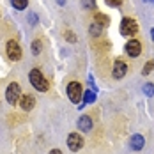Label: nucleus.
<instances>
[{
	"mask_svg": "<svg viewBox=\"0 0 154 154\" xmlns=\"http://www.w3.org/2000/svg\"><path fill=\"white\" fill-rule=\"evenodd\" d=\"M29 80H30L32 87H34L35 91H39V92H46L48 89H50L46 78L43 76V73H41L39 69H32L30 75H29Z\"/></svg>",
	"mask_w": 154,
	"mask_h": 154,
	"instance_id": "f257e3e1",
	"label": "nucleus"
},
{
	"mask_svg": "<svg viewBox=\"0 0 154 154\" xmlns=\"http://www.w3.org/2000/svg\"><path fill=\"white\" fill-rule=\"evenodd\" d=\"M20 97H21V91H20V85H18L16 82L9 83V87H7V91H5V99H7V103L14 106L16 103H20Z\"/></svg>",
	"mask_w": 154,
	"mask_h": 154,
	"instance_id": "f03ea898",
	"label": "nucleus"
},
{
	"mask_svg": "<svg viewBox=\"0 0 154 154\" xmlns=\"http://www.w3.org/2000/svg\"><path fill=\"white\" fill-rule=\"evenodd\" d=\"M137 32H138L137 21L131 20V18H122V21H121V34L129 37V35H135Z\"/></svg>",
	"mask_w": 154,
	"mask_h": 154,
	"instance_id": "7ed1b4c3",
	"label": "nucleus"
},
{
	"mask_svg": "<svg viewBox=\"0 0 154 154\" xmlns=\"http://www.w3.org/2000/svg\"><path fill=\"white\" fill-rule=\"evenodd\" d=\"M82 94H83V89H82V85H80L78 82H71V83L67 85V96H69L71 103L78 105L80 99H82Z\"/></svg>",
	"mask_w": 154,
	"mask_h": 154,
	"instance_id": "20e7f679",
	"label": "nucleus"
},
{
	"mask_svg": "<svg viewBox=\"0 0 154 154\" xmlns=\"http://www.w3.org/2000/svg\"><path fill=\"white\" fill-rule=\"evenodd\" d=\"M5 51H7V57L11 59V60H20L21 59V48L20 45L16 43V41H7V45H5Z\"/></svg>",
	"mask_w": 154,
	"mask_h": 154,
	"instance_id": "39448f33",
	"label": "nucleus"
},
{
	"mask_svg": "<svg viewBox=\"0 0 154 154\" xmlns=\"http://www.w3.org/2000/svg\"><path fill=\"white\" fill-rule=\"evenodd\" d=\"M67 147H69V151H73V152L80 151V149L83 147V138H82L78 133H69V137H67Z\"/></svg>",
	"mask_w": 154,
	"mask_h": 154,
	"instance_id": "423d86ee",
	"label": "nucleus"
},
{
	"mask_svg": "<svg viewBox=\"0 0 154 154\" xmlns=\"http://www.w3.org/2000/svg\"><path fill=\"white\" fill-rule=\"evenodd\" d=\"M140 51H142V45H140V41L131 39L129 43H126V53H128L129 57H138Z\"/></svg>",
	"mask_w": 154,
	"mask_h": 154,
	"instance_id": "0eeeda50",
	"label": "nucleus"
},
{
	"mask_svg": "<svg viewBox=\"0 0 154 154\" xmlns=\"http://www.w3.org/2000/svg\"><path fill=\"white\" fill-rule=\"evenodd\" d=\"M20 106H21L23 112H30L32 108L35 106V99H34V96H30V94L21 96V97H20Z\"/></svg>",
	"mask_w": 154,
	"mask_h": 154,
	"instance_id": "6e6552de",
	"label": "nucleus"
},
{
	"mask_svg": "<svg viewBox=\"0 0 154 154\" xmlns=\"http://www.w3.org/2000/svg\"><path fill=\"white\" fill-rule=\"evenodd\" d=\"M126 73H128V66H126V62L115 60V64H113V78L121 80V78L126 76Z\"/></svg>",
	"mask_w": 154,
	"mask_h": 154,
	"instance_id": "1a4fd4ad",
	"label": "nucleus"
},
{
	"mask_svg": "<svg viewBox=\"0 0 154 154\" xmlns=\"http://www.w3.org/2000/svg\"><path fill=\"white\" fill-rule=\"evenodd\" d=\"M143 145H145V140L142 135H133L131 140H129V147L133 149V151H140V149H143Z\"/></svg>",
	"mask_w": 154,
	"mask_h": 154,
	"instance_id": "9d476101",
	"label": "nucleus"
},
{
	"mask_svg": "<svg viewBox=\"0 0 154 154\" xmlns=\"http://www.w3.org/2000/svg\"><path fill=\"white\" fill-rule=\"evenodd\" d=\"M78 129H82V131H91L92 129V121H91L89 115H82L78 119Z\"/></svg>",
	"mask_w": 154,
	"mask_h": 154,
	"instance_id": "9b49d317",
	"label": "nucleus"
},
{
	"mask_svg": "<svg viewBox=\"0 0 154 154\" xmlns=\"http://www.w3.org/2000/svg\"><path fill=\"white\" fill-rule=\"evenodd\" d=\"M94 23H97L99 27H108V25H110V20H108V16L103 14V13H96V14H94Z\"/></svg>",
	"mask_w": 154,
	"mask_h": 154,
	"instance_id": "f8f14e48",
	"label": "nucleus"
},
{
	"mask_svg": "<svg viewBox=\"0 0 154 154\" xmlns=\"http://www.w3.org/2000/svg\"><path fill=\"white\" fill-rule=\"evenodd\" d=\"M11 4H13V7H14V9L23 11V9L29 5V0H11Z\"/></svg>",
	"mask_w": 154,
	"mask_h": 154,
	"instance_id": "ddd939ff",
	"label": "nucleus"
},
{
	"mask_svg": "<svg viewBox=\"0 0 154 154\" xmlns=\"http://www.w3.org/2000/svg\"><path fill=\"white\" fill-rule=\"evenodd\" d=\"M41 41H39V39H35V41H34V43H32V53H34V55H39V53H41Z\"/></svg>",
	"mask_w": 154,
	"mask_h": 154,
	"instance_id": "4468645a",
	"label": "nucleus"
},
{
	"mask_svg": "<svg viewBox=\"0 0 154 154\" xmlns=\"http://www.w3.org/2000/svg\"><path fill=\"white\" fill-rule=\"evenodd\" d=\"M83 97H85V101H83V103H94L96 94H94V91H87V92L83 94Z\"/></svg>",
	"mask_w": 154,
	"mask_h": 154,
	"instance_id": "2eb2a0df",
	"label": "nucleus"
},
{
	"mask_svg": "<svg viewBox=\"0 0 154 154\" xmlns=\"http://www.w3.org/2000/svg\"><path fill=\"white\" fill-rule=\"evenodd\" d=\"M101 29H103V27H99L97 23H94L92 27H91V35H92V37H97V35L101 34Z\"/></svg>",
	"mask_w": 154,
	"mask_h": 154,
	"instance_id": "dca6fc26",
	"label": "nucleus"
},
{
	"mask_svg": "<svg viewBox=\"0 0 154 154\" xmlns=\"http://www.w3.org/2000/svg\"><path fill=\"white\" fill-rule=\"evenodd\" d=\"M152 69H154V60H149L145 66H143V71H142V73H143V75H149Z\"/></svg>",
	"mask_w": 154,
	"mask_h": 154,
	"instance_id": "f3484780",
	"label": "nucleus"
},
{
	"mask_svg": "<svg viewBox=\"0 0 154 154\" xmlns=\"http://www.w3.org/2000/svg\"><path fill=\"white\" fill-rule=\"evenodd\" d=\"M143 92L147 94V96H154V83H147L143 87Z\"/></svg>",
	"mask_w": 154,
	"mask_h": 154,
	"instance_id": "a211bd4d",
	"label": "nucleus"
},
{
	"mask_svg": "<svg viewBox=\"0 0 154 154\" xmlns=\"http://www.w3.org/2000/svg\"><path fill=\"white\" fill-rule=\"evenodd\" d=\"M82 5L87 7V9H94L96 7V2L94 0H82Z\"/></svg>",
	"mask_w": 154,
	"mask_h": 154,
	"instance_id": "6ab92c4d",
	"label": "nucleus"
},
{
	"mask_svg": "<svg viewBox=\"0 0 154 154\" xmlns=\"http://www.w3.org/2000/svg\"><path fill=\"white\" fill-rule=\"evenodd\" d=\"M64 35H66V39H67V41H71V43H76V35H75L73 32H66Z\"/></svg>",
	"mask_w": 154,
	"mask_h": 154,
	"instance_id": "aec40b11",
	"label": "nucleus"
},
{
	"mask_svg": "<svg viewBox=\"0 0 154 154\" xmlns=\"http://www.w3.org/2000/svg\"><path fill=\"white\" fill-rule=\"evenodd\" d=\"M108 5H112V7H119L121 4H122V0H106Z\"/></svg>",
	"mask_w": 154,
	"mask_h": 154,
	"instance_id": "412c9836",
	"label": "nucleus"
},
{
	"mask_svg": "<svg viewBox=\"0 0 154 154\" xmlns=\"http://www.w3.org/2000/svg\"><path fill=\"white\" fill-rule=\"evenodd\" d=\"M50 154H62L60 149H53V151H50Z\"/></svg>",
	"mask_w": 154,
	"mask_h": 154,
	"instance_id": "4be33fe9",
	"label": "nucleus"
},
{
	"mask_svg": "<svg viewBox=\"0 0 154 154\" xmlns=\"http://www.w3.org/2000/svg\"><path fill=\"white\" fill-rule=\"evenodd\" d=\"M35 21H37V16L32 14V16H30V23H35Z\"/></svg>",
	"mask_w": 154,
	"mask_h": 154,
	"instance_id": "5701e85b",
	"label": "nucleus"
},
{
	"mask_svg": "<svg viewBox=\"0 0 154 154\" xmlns=\"http://www.w3.org/2000/svg\"><path fill=\"white\" fill-rule=\"evenodd\" d=\"M57 4H59V5H64V4H66V0H57Z\"/></svg>",
	"mask_w": 154,
	"mask_h": 154,
	"instance_id": "b1692460",
	"label": "nucleus"
},
{
	"mask_svg": "<svg viewBox=\"0 0 154 154\" xmlns=\"http://www.w3.org/2000/svg\"><path fill=\"white\" fill-rule=\"evenodd\" d=\"M151 37H152V39H154V29H152V30H151Z\"/></svg>",
	"mask_w": 154,
	"mask_h": 154,
	"instance_id": "393cba45",
	"label": "nucleus"
},
{
	"mask_svg": "<svg viewBox=\"0 0 154 154\" xmlns=\"http://www.w3.org/2000/svg\"><path fill=\"white\" fill-rule=\"evenodd\" d=\"M147 2H151V4H154V0H147Z\"/></svg>",
	"mask_w": 154,
	"mask_h": 154,
	"instance_id": "a878e982",
	"label": "nucleus"
}]
</instances>
